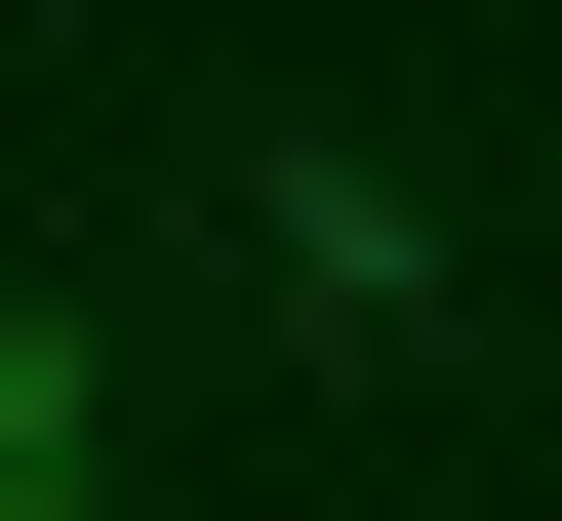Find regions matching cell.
Returning <instances> with one entry per match:
<instances>
[{
	"mask_svg": "<svg viewBox=\"0 0 562 521\" xmlns=\"http://www.w3.org/2000/svg\"><path fill=\"white\" fill-rule=\"evenodd\" d=\"M0 521H121V361L41 321V281H0Z\"/></svg>",
	"mask_w": 562,
	"mask_h": 521,
	"instance_id": "obj_2",
	"label": "cell"
},
{
	"mask_svg": "<svg viewBox=\"0 0 562 521\" xmlns=\"http://www.w3.org/2000/svg\"><path fill=\"white\" fill-rule=\"evenodd\" d=\"M241 241H281V321H442V201H402V161H322V121H281V201H241Z\"/></svg>",
	"mask_w": 562,
	"mask_h": 521,
	"instance_id": "obj_1",
	"label": "cell"
}]
</instances>
